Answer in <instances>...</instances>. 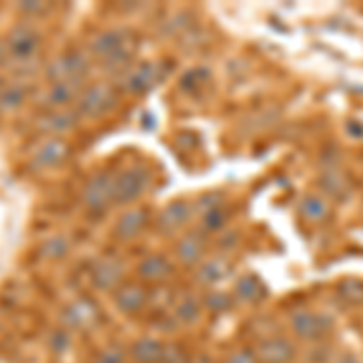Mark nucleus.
I'll return each mask as SVG.
<instances>
[{"label": "nucleus", "instance_id": "nucleus-13", "mask_svg": "<svg viewBox=\"0 0 363 363\" xmlns=\"http://www.w3.org/2000/svg\"><path fill=\"white\" fill-rule=\"evenodd\" d=\"M114 104V95H112V90L109 87H104V85H95L90 92L85 95L83 99V112L85 114H90V116H95V114H102V112H107L109 107Z\"/></svg>", "mask_w": 363, "mask_h": 363}, {"label": "nucleus", "instance_id": "nucleus-19", "mask_svg": "<svg viewBox=\"0 0 363 363\" xmlns=\"http://www.w3.org/2000/svg\"><path fill=\"white\" fill-rule=\"evenodd\" d=\"M233 306H235V296L233 294H225V291H208L206 298H203V308L208 310V313H216V315H223L228 313Z\"/></svg>", "mask_w": 363, "mask_h": 363}, {"label": "nucleus", "instance_id": "nucleus-6", "mask_svg": "<svg viewBox=\"0 0 363 363\" xmlns=\"http://www.w3.org/2000/svg\"><path fill=\"white\" fill-rule=\"evenodd\" d=\"M233 296H235V303H259L267 298V289L257 274H245L233 286Z\"/></svg>", "mask_w": 363, "mask_h": 363}, {"label": "nucleus", "instance_id": "nucleus-23", "mask_svg": "<svg viewBox=\"0 0 363 363\" xmlns=\"http://www.w3.org/2000/svg\"><path fill=\"white\" fill-rule=\"evenodd\" d=\"M225 363H259V359H257V351L255 349L238 347V349H233L230 354H228Z\"/></svg>", "mask_w": 363, "mask_h": 363}, {"label": "nucleus", "instance_id": "nucleus-11", "mask_svg": "<svg viewBox=\"0 0 363 363\" xmlns=\"http://www.w3.org/2000/svg\"><path fill=\"white\" fill-rule=\"evenodd\" d=\"M138 274H140V279H143V281H150V284H160V281H165L169 274H172V264L167 262V257L150 255V257H145V259L138 264Z\"/></svg>", "mask_w": 363, "mask_h": 363}, {"label": "nucleus", "instance_id": "nucleus-1", "mask_svg": "<svg viewBox=\"0 0 363 363\" xmlns=\"http://www.w3.org/2000/svg\"><path fill=\"white\" fill-rule=\"evenodd\" d=\"M289 327H291V335H294V339H298V342L322 344L327 339V335L332 332L335 322H332L330 315L320 313V310L298 308V310L291 313Z\"/></svg>", "mask_w": 363, "mask_h": 363}, {"label": "nucleus", "instance_id": "nucleus-21", "mask_svg": "<svg viewBox=\"0 0 363 363\" xmlns=\"http://www.w3.org/2000/svg\"><path fill=\"white\" fill-rule=\"evenodd\" d=\"M37 49V37H34L32 32H27V29H17L13 34V51L17 56H29L32 51Z\"/></svg>", "mask_w": 363, "mask_h": 363}, {"label": "nucleus", "instance_id": "nucleus-10", "mask_svg": "<svg viewBox=\"0 0 363 363\" xmlns=\"http://www.w3.org/2000/svg\"><path fill=\"white\" fill-rule=\"evenodd\" d=\"M298 213H301L308 223L318 225L322 220H327V216H330V201L320 194H308L298 203Z\"/></svg>", "mask_w": 363, "mask_h": 363}, {"label": "nucleus", "instance_id": "nucleus-9", "mask_svg": "<svg viewBox=\"0 0 363 363\" xmlns=\"http://www.w3.org/2000/svg\"><path fill=\"white\" fill-rule=\"evenodd\" d=\"M112 196H114V179H109L107 174H97V177H92L90 184H87V189H85L87 203L97 211H102L104 206H107V203L112 201Z\"/></svg>", "mask_w": 363, "mask_h": 363}, {"label": "nucleus", "instance_id": "nucleus-16", "mask_svg": "<svg viewBox=\"0 0 363 363\" xmlns=\"http://www.w3.org/2000/svg\"><path fill=\"white\" fill-rule=\"evenodd\" d=\"M189 216H191L189 201H174V203H169L165 211H162L160 225L165 228V230H177V228H182L186 220H189Z\"/></svg>", "mask_w": 363, "mask_h": 363}, {"label": "nucleus", "instance_id": "nucleus-29", "mask_svg": "<svg viewBox=\"0 0 363 363\" xmlns=\"http://www.w3.org/2000/svg\"><path fill=\"white\" fill-rule=\"evenodd\" d=\"M238 242H240V235L238 233H223V238H220V247L228 250V252H233L238 247Z\"/></svg>", "mask_w": 363, "mask_h": 363}, {"label": "nucleus", "instance_id": "nucleus-28", "mask_svg": "<svg viewBox=\"0 0 363 363\" xmlns=\"http://www.w3.org/2000/svg\"><path fill=\"white\" fill-rule=\"evenodd\" d=\"M199 206H201V213H206V211H213V208H220L223 206V199L218 194H206L199 201Z\"/></svg>", "mask_w": 363, "mask_h": 363}, {"label": "nucleus", "instance_id": "nucleus-7", "mask_svg": "<svg viewBox=\"0 0 363 363\" xmlns=\"http://www.w3.org/2000/svg\"><path fill=\"white\" fill-rule=\"evenodd\" d=\"M114 303H116V308H119L121 313L131 315V313H140V310L145 308L148 296H145V291L140 289V286L126 284V286H119V289L114 291Z\"/></svg>", "mask_w": 363, "mask_h": 363}, {"label": "nucleus", "instance_id": "nucleus-3", "mask_svg": "<svg viewBox=\"0 0 363 363\" xmlns=\"http://www.w3.org/2000/svg\"><path fill=\"white\" fill-rule=\"evenodd\" d=\"M145 184H148L145 169H140V167L124 169V172L114 179V201H119V203L133 201V199H138L143 194Z\"/></svg>", "mask_w": 363, "mask_h": 363}, {"label": "nucleus", "instance_id": "nucleus-2", "mask_svg": "<svg viewBox=\"0 0 363 363\" xmlns=\"http://www.w3.org/2000/svg\"><path fill=\"white\" fill-rule=\"evenodd\" d=\"M259 363H294L298 356V347L291 337L269 335L255 347Z\"/></svg>", "mask_w": 363, "mask_h": 363}, {"label": "nucleus", "instance_id": "nucleus-20", "mask_svg": "<svg viewBox=\"0 0 363 363\" xmlns=\"http://www.w3.org/2000/svg\"><path fill=\"white\" fill-rule=\"evenodd\" d=\"M320 189L325 191V196H332V199H347L349 194V186L344 182L342 174L337 172H325L320 177Z\"/></svg>", "mask_w": 363, "mask_h": 363}, {"label": "nucleus", "instance_id": "nucleus-12", "mask_svg": "<svg viewBox=\"0 0 363 363\" xmlns=\"http://www.w3.org/2000/svg\"><path fill=\"white\" fill-rule=\"evenodd\" d=\"M121 274H124V269L116 259H102L92 269V281H95L97 289H116L121 281Z\"/></svg>", "mask_w": 363, "mask_h": 363}, {"label": "nucleus", "instance_id": "nucleus-15", "mask_svg": "<svg viewBox=\"0 0 363 363\" xmlns=\"http://www.w3.org/2000/svg\"><path fill=\"white\" fill-rule=\"evenodd\" d=\"M203 301L196 296H182L177 301V306H174V318L179 322H184V325H194V322L201 320L203 315Z\"/></svg>", "mask_w": 363, "mask_h": 363}, {"label": "nucleus", "instance_id": "nucleus-5", "mask_svg": "<svg viewBox=\"0 0 363 363\" xmlns=\"http://www.w3.org/2000/svg\"><path fill=\"white\" fill-rule=\"evenodd\" d=\"M174 255H177V259L182 264L186 267H199L203 259H206V242H203L201 235H196V233H191V235H184L177 242V247H174Z\"/></svg>", "mask_w": 363, "mask_h": 363}, {"label": "nucleus", "instance_id": "nucleus-18", "mask_svg": "<svg viewBox=\"0 0 363 363\" xmlns=\"http://www.w3.org/2000/svg\"><path fill=\"white\" fill-rule=\"evenodd\" d=\"M143 225H145L143 211H128V213H124L119 218V223H116V235L119 238H136Z\"/></svg>", "mask_w": 363, "mask_h": 363}, {"label": "nucleus", "instance_id": "nucleus-27", "mask_svg": "<svg viewBox=\"0 0 363 363\" xmlns=\"http://www.w3.org/2000/svg\"><path fill=\"white\" fill-rule=\"evenodd\" d=\"M162 363H189V356H186V351H182L179 347H167Z\"/></svg>", "mask_w": 363, "mask_h": 363}, {"label": "nucleus", "instance_id": "nucleus-17", "mask_svg": "<svg viewBox=\"0 0 363 363\" xmlns=\"http://www.w3.org/2000/svg\"><path fill=\"white\" fill-rule=\"evenodd\" d=\"M337 298L344 306L359 308L363 306V281L361 279H344L337 284Z\"/></svg>", "mask_w": 363, "mask_h": 363}, {"label": "nucleus", "instance_id": "nucleus-8", "mask_svg": "<svg viewBox=\"0 0 363 363\" xmlns=\"http://www.w3.org/2000/svg\"><path fill=\"white\" fill-rule=\"evenodd\" d=\"M165 344L157 337H140L133 342L131 347V356L136 363H162L165 359Z\"/></svg>", "mask_w": 363, "mask_h": 363}, {"label": "nucleus", "instance_id": "nucleus-22", "mask_svg": "<svg viewBox=\"0 0 363 363\" xmlns=\"http://www.w3.org/2000/svg\"><path fill=\"white\" fill-rule=\"evenodd\" d=\"M225 223H228V211H225V206L201 213V228L206 233H218Z\"/></svg>", "mask_w": 363, "mask_h": 363}, {"label": "nucleus", "instance_id": "nucleus-4", "mask_svg": "<svg viewBox=\"0 0 363 363\" xmlns=\"http://www.w3.org/2000/svg\"><path fill=\"white\" fill-rule=\"evenodd\" d=\"M230 274H233V267L223 257H208V259H203L201 264L196 267V281L211 291L218 289L223 281L230 279Z\"/></svg>", "mask_w": 363, "mask_h": 363}, {"label": "nucleus", "instance_id": "nucleus-25", "mask_svg": "<svg viewBox=\"0 0 363 363\" xmlns=\"http://www.w3.org/2000/svg\"><path fill=\"white\" fill-rule=\"evenodd\" d=\"M73 99V90H70L68 80H58V83L54 85V90H51V102L56 104H66Z\"/></svg>", "mask_w": 363, "mask_h": 363}, {"label": "nucleus", "instance_id": "nucleus-14", "mask_svg": "<svg viewBox=\"0 0 363 363\" xmlns=\"http://www.w3.org/2000/svg\"><path fill=\"white\" fill-rule=\"evenodd\" d=\"M157 75H160V68L155 63H143V66H136L128 73L126 87L131 92H145L157 80Z\"/></svg>", "mask_w": 363, "mask_h": 363}, {"label": "nucleus", "instance_id": "nucleus-30", "mask_svg": "<svg viewBox=\"0 0 363 363\" xmlns=\"http://www.w3.org/2000/svg\"><path fill=\"white\" fill-rule=\"evenodd\" d=\"M335 363H363V361L354 354V351H344V354H339V356H337V361H335Z\"/></svg>", "mask_w": 363, "mask_h": 363}, {"label": "nucleus", "instance_id": "nucleus-24", "mask_svg": "<svg viewBox=\"0 0 363 363\" xmlns=\"http://www.w3.org/2000/svg\"><path fill=\"white\" fill-rule=\"evenodd\" d=\"M66 155V145L61 143V140H54V143H49L46 148L39 153V157H42V162H58L61 157Z\"/></svg>", "mask_w": 363, "mask_h": 363}, {"label": "nucleus", "instance_id": "nucleus-26", "mask_svg": "<svg viewBox=\"0 0 363 363\" xmlns=\"http://www.w3.org/2000/svg\"><path fill=\"white\" fill-rule=\"evenodd\" d=\"M95 363H124V351L119 349H104L97 354Z\"/></svg>", "mask_w": 363, "mask_h": 363}]
</instances>
